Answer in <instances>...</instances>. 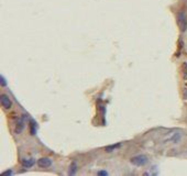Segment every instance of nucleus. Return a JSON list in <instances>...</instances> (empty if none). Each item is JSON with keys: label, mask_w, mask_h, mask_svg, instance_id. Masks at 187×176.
<instances>
[{"label": "nucleus", "mask_w": 187, "mask_h": 176, "mask_svg": "<svg viewBox=\"0 0 187 176\" xmlns=\"http://www.w3.org/2000/svg\"><path fill=\"white\" fill-rule=\"evenodd\" d=\"M77 173V163L76 162H72L71 165H69V170H68V175L69 176H73Z\"/></svg>", "instance_id": "7"}, {"label": "nucleus", "mask_w": 187, "mask_h": 176, "mask_svg": "<svg viewBox=\"0 0 187 176\" xmlns=\"http://www.w3.org/2000/svg\"><path fill=\"white\" fill-rule=\"evenodd\" d=\"M121 146V143H117V144H111V145H108L106 146V152H108V153H110V152H112V151L117 150V149H119Z\"/></svg>", "instance_id": "9"}, {"label": "nucleus", "mask_w": 187, "mask_h": 176, "mask_svg": "<svg viewBox=\"0 0 187 176\" xmlns=\"http://www.w3.org/2000/svg\"><path fill=\"white\" fill-rule=\"evenodd\" d=\"M130 162H131V164H133V165H136V166H144L148 164L149 160H148V158H146L145 155L140 154V155H136V156H133V158H131Z\"/></svg>", "instance_id": "2"}, {"label": "nucleus", "mask_w": 187, "mask_h": 176, "mask_svg": "<svg viewBox=\"0 0 187 176\" xmlns=\"http://www.w3.org/2000/svg\"><path fill=\"white\" fill-rule=\"evenodd\" d=\"M36 164H38V166L41 167V169H47V167L52 166L53 162H52V160L50 158H41L38 160Z\"/></svg>", "instance_id": "4"}, {"label": "nucleus", "mask_w": 187, "mask_h": 176, "mask_svg": "<svg viewBox=\"0 0 187 176\" xmlns=\"http://www.w3.org/2000/svg\"><path fill=\"white\" fill-rule=\"evenodd\" d=\"M35 164L34 158H22L21 160V165L24 167V169H30Z\"/></svg>", "instance_id": "6"}, {"label": "nucleus", "mask_w": 187, "mask_h": 176, "mask_svg": "<svg viewBox=\"0 0 187 176\" xmlns=\"http://www.w3.org/2000/svg\"><path fill=\"white\" fill-rule=\"evenodd\" d=\"M177 24L182 32H185L187 30V15L184 11H180L177 13Z\"/></svg>", "instance_id": "1"}, {"label": "nucleus", "mask_w": 187, "mask_h": 176, "mask_svg": "<svg viewBox=\"0 0 187 176\" xmlns=\"http://www.w3.org/2000/svg\"><path fill=\"white\" fill-rule=\"evenodd\" d=\"M30 125H29V127H30V133L31 135H34L36 133V122L34 121V120L31 119L30 120Z\"/></svg>", "instance_id": "8"}, {"label": "nucleus", "mask_w": 187, "mask_h": 176, "mask_svg": "<svg viewBox=\"0 0 187 176\" xmlns=\"http://www.w3.org/2000/svg\"><path fill=\"white\" fill-rule=\"evenodd\" d=\"M0 102L5 109H11V107H12V100L6 94H2L0 96Z\"/></svg>", "instance_id": "3"}, {"label": "nucleus", "mask_w": 187, "mask_h": 176, "mask_svg": "<svg viewBox=\"0 0 187 176\" xmlns=\"http://www.w3.org/2000/svg\"><path fill=\"white\" fill-rule=\"evenodd\" d=\"M0 84H1V86H2V87H6V86H7V82H6V78L2 76V75L0 76Z\"/></svg>", "instance_id": "11"}, {"label": "nucleus", "mask_w": 187, "mask_h": 176, "mask_svg": "<svg viewBox=\"0 0 187 176\" xmlns=\"http://www.w3.org/2000/svg\"><path fill=\"white\" fill-rule=\"evenodd\" d=\"M108 174H109V173H108L107 171H103V170L97 172V175H99V176H107Z\"/></svg>", "instance_id": "12"}, {"label": "nucleus", "mask_w": 187, "mask_h": 176, "mask_svg": "<svg viewBox=\"0 0 187 176\" xmlns=\"http://www.w3.org/2000/svg\"><path fill=\"white\" fill-rule=\"evenodd\" d=\"M23 129H24V118L21 117L20 119L18 120V122H17V125H15L14 132L17 133V134H20V133L23 131Z\"/></svg>", "instance_id": "5"}, {"label": "nucleus", "mask_w": 187, "mask_h": 176, "mask_svg": "<svg viewBox=\"0 0 187 176\" xmlns=\"http://www.w3.org/2000/svg\"><path fill=\"white\" fill-rule=\"evenodd\" d=\"M12 174H13V172L11 171L10 169H9V170H7V171L2 172V173H1V175H2V176H6V175H12Z\"/></svg>", "instance_id": "13"}, {"label": "nucleus", "mask_w": 187, "mask_h": 176, "mask_svg": "<svg viewBox=\"0 0 187 176\" xmlns=\"http://www.w3.org/2000/svg\"><path fill=\"white\" fill-rule=\"evenodd\" d=\"M183 78L187 79V63L183 64Z\"/></svg>", "instance_id": "10"}]
</instances>
